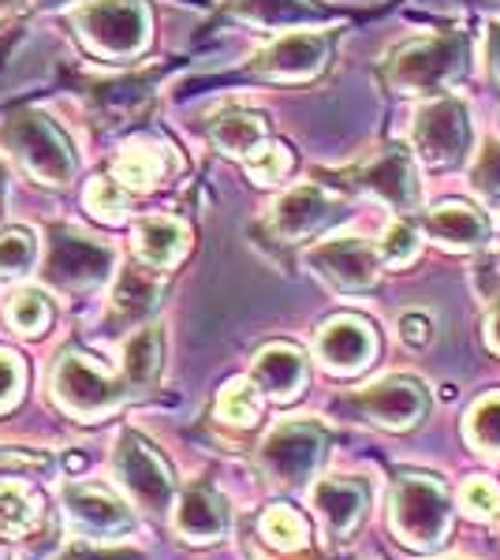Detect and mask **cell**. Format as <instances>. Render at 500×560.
I'll use <instances>...</instances> for the list:
<instances>
[{
    "label": "cell",
    "instance_id": "cell-1",
    "mask_svg": "<svg viewBox=\"0 0 500 560\" xmlns=\"http://www.w3.org/2000/svg\"><path fill=\"white\" fill-rule=\"evenodd\" d=\"M393 535L411 549H438L452 530V501L444 486L430 475H404L393 490L388 509Z\"/></svg>",
    "mask_w": 500,
    "mask_h": 560
},
{
    "label": "cell",
    "instance_id": "cell-2",
    "mask_svg": "<svg viewBox=\"0 0 500 560\" xmlns=\"http://www.w3.org/2000/svg\"><path fill=\"white\" fill-rule=\"evenodd\" d=\"M467 34L452 31L441 38H415L388 57L385 79L399 94H433L467 68Z\"/></svg>",
    "mask_w": 500,
    "mask_h": 560
},
{
    "label": "cell",
    "instance_id": "cell-3",
    "mask_svg": "<svg viewBox=\"0 0 500 560\" xmlns=\"http://www.w3.org/2000/svg\"><path fill=\"white\" fill-rule=\"evenodd\" d=\"M4 142L23 161L26 173L38 176L42 184L60 187L75 173V150L45 113H15L4 124Z\"/></svg>",
    "mask_w": 500,
    "mask_h": 560
},
{
    "label": "cell",
    "instance_id": "cell-4",
    "mask_svg": "<svg viewBox=\"0 0 500 560\" xmlns=\"http://www.w3.org/2000/svg\"><path fill=\"white\" fill-rule=\"evenodd\" d=\"M75 23L90 49L105 57H135L150 38V15L142 0H86L75 8Z\"/></svg>",
    "mask_w": 500,
    "mask_h": 560
},
{
    "label": "cell",
    "instance_id": "cell-5",
    "mask_svg": "<svg viewBox=\"0 0 500 560\" xmlns=\"http://www.w3.org/2000/svg\"><path fill=\"white\" fill-rule=\"evenodd\" d=\"M113 273V247L83 236V232L57 229L49 240V258L42 266V277L57 292H86L97 288Z\"/></svg>",
    "mask_w": 500,
    "mask_h": 560
},
{
    "label": "cell",
    "instance_id": "cell-6",
    "mask_svg": "<svg viewBox=\"0 0 500 560\" xmlns=\"http://www.w3.org/2000/svg\"><path fill=\"white\" fill-rule=\"evenodd\" d=\"M322 456H325V430L306 419L280 422L258 448L261 471L277 486H303L314 475V467L322 464Z\"/></svg>",
    "mask_w": 500,
    "mask_h": 560
},
{
    "label": "cell",
    "instance_id": "cell-7",
    "mask_svg": "<svg viewBox=\"0 0 500 560\" xmlns=\"http://www.w3.org/2000/svg\"><path fill=\"white\" fill-rule=\"evenodd\" d=\"M411 142L426 165L433 168L460 165L470 147V116L463 102H456V97H438V102L418 108Z\"/></svg>",
    "mask_w": 500,
    "mask_h": 560
},
{
    "label": "cell",
    "instance_id": "cell-8",
    "mask_svg": "<svg viewBox=\"0 0 500 560\" xmlns=\"http://www.w3.org/2000/svg\"><path fill=\"white\" fill-rule=\"evenodd\" d=\"M53 393H57L63 411L90 419V415L113 411L127 396V382L124 377L116 382V377L102 374L94 363H86V355L68 351L57 363V370H53Z\"/></svg>",
    "mask_w": 500,
    "mask_h": 560
},
{
    "label": "cell",
    "instance_id": "cell-9",
    "mask_svg": "<svg viewBox=\"0 0 500 560\" xmlns=\"http://www.w3.org/2000/svg\"><path fill=\"white\" fill-rule=\"evenodd\" d=\"M113 467L116 478L124 482V490L135 497V504L147 512H165L172 504V475L147 441L139 433H124L116 441V453H113Z\"/></svg>",
    "mask_w": 500,
    "mask_h": 560
},
{
    "label": "cell",
    "instance_id": "cell-10",
    "mask_svg": "<svg viewBox=\"0 0 500 560\" xmlns=\"http://www.w3.org/2000/svg\"><path fill=\"white\" fill-rule=\"evenodd\" d=\"M306 266L340 292H367V288L377 284L381 255L377 247H370L359 236H336L306 250Z\"/></svg>",
    "mask_w": 500,
    "mask_h": 560
},
{
    "label": "cell",
    "instance_id": "cell-11",
    "mask_svg": "<svg viewBox=\"0 0 500 560\" xmlns=\"http://www.w3.org/2000/svg\"><path fill=\"white\" fill-rule=\"evenodd\" d=\"M351 404L362 411V419L377 422L385 430H415L426 419V388L411 382V377H385V382L359 388Z\"/></svg>",
    "mask_w": 500,
    "mask_h": 560
},
{
    "label": "cell",
    "instance_id": "cell-12",
    "mask_svg": "<svg viewBox=\"0 0 500 560\" xmlns=\"http://www.w3.org/2000/svg\"><path fill=\"white\" fill-rule=\"evenodd\" d=\"M325 57H329V38L325 34L295 31L277 38L269 49H261L251 60V71L261 79H311L325 68Z\"/></svg>",
    "mask_w": 500,
    "mask_h": 560
},
{
    "label": "cell",
    "instance_id": "cell-13",
    "mask_svg": "<svg viewBox=\"0 0 500 560\" xmlns=\"http://www.w3.org/2000/svg\"><path fill=\"white\" fill-rule=\"evenodd\" d=\"M314 351L333 374H359V370L374 359L377 337L362 318L344 314V318H333L322 325V332H317V340H314Z\"/></svg>",
    "mask_w": 500,
    "mask_h": 560
},
{
    "label": "cell",
    "instance_id": "cell-14",
    "mask_svg": "<svg viewBox=\"0 0 500 560\" xmlns=\"http://www.w3.org/2000/svg\"><path fill=\"white\" fill-rule=\"evenodd\" d=\"M314 512L333 538H351L370 504V486L362 478H322L311 490Z\"/></svg>",
    "mask_w": 500,
    "mask_h": 560
},
{
    "label": "cell",
    "instance_id": "cell-15",
    "mask_svg": "<svg viewBox=\"0 0 500 560\" xmlns=\"http://www.w3.org/2000/svg\"><path fill=\"white\" fill-rule=\"evenodd\" d=\"M63 509H68V516L75 520L83 530H90V535L108 538V535H124V530H131V512H127L113 493L102 490V486H94V482L63 486Z\"/></svg>",
    "mask_w": 500,
    "mask_h": 560
},
{
    "label": "cell",
    "instance_id": "cell-16",
    "mask_svg": "<svg viewBox=\"0 0 500 560\" xmlns=\"http://www.w3.org/2000/svg\"><path fill=\"white\" fill-rule=\"evenodd\" d=\"M359 184L377 198H385L393 210H415L418 187H415V168L407 147H388L377 161H370L359 173Z\"/></svg>",
    "mask_w": 500,
    "mask_h": 560
},
{
    "label": "cell",
    "instance_id": "cell-17",
    "mask_svg": "<svg viewBox=\"0 0 500 560\" xmlns=\"http://www.w3.org/2000/svg\"><path fill=\"white\" fill-rule=\"evenodd\" d=\"M329 217H333V198L317 184H303V187H292V191L272 206V229H277L280 240L295 243L322 229Z\"/></svg>",
    "mask_w": 500,
    "mask_h": 560
},
{
    "label": "cell",
    "instance_id": "cell-18",
    "mask_svg": "<svg viewBox=\"0 0 500 560\" xmlns=\"http://www.w3.org/2000/svg\"><path fill=\"white\" fill-rule=\"evenodd\" d=\"M176 530L187 541H217L229 535V504L209 486H187L176 504Z\"/></svg>",
    "mask_w": 500,
    "mask_h": 560
},
{
    "label": "cell",
    "instance_id": "cell-19",
    "mask_svg": "<svg viewBox=\"0 0 500 560\" xmlns=\"http://www.w3.org/2000/svg\"><path fill=\"white\" fill-rule=\"evenodd\" d=\"M254 385L272 400H295L306 385V359L292 345H269L254 359Z\"/></svg>",
    "mask_w": 500,
    "mask_h": 560
},
{
    "label": "cell",
    "instance_id": "cell-20",
    "mask_svg": "<svg viewBox=\"0 0 500 560\" xmlns=\"http://www.w3.org/2000/svg\"><path fill=\"white\" fill-rule=\"evenodd\" d=\"M426 232L449 250H475L489 240V221L467 202H441L426 217Z\"/></svg>",
    "mask_w": 500,
    "mask_h": 560
},
{
    "label": "cell",
    "instance_id": "cell-21",
    "mask_svg": "<svg viewBox=\"0 0 500 560\" xmlns=\"http://www.w3.org/2000/svg\"><path fill=\"white\" fill-rule=\"evenodd\" d=\"M135 247H139L142 261H150L153 269H168L187 255L190 247V229L176 217H147L135 229Z\"/></svg>",
    "mask_w": 500,
    "mask_h": 560
},
{
    "label": "cell",
    "instance_id": "cell-22",
    "mask_svg": "<svg viewBox=\"0 0 500 560\" xmlns=\"http://www.w3.org/2000/svg\"><path fill=\"white\" fill-rule=\"evenodd\" d=\"M209 139L229 158H251L261 147V139H266V124L254 113H224L209 124Z\"/></svg>",
    "mask_w": 500,
    "mask_h": 560
},
{
    "label": "cell",
    "instance_id": "cell-23",
    "mask_svg": "<svg viewBox=\"0 0 500 560\" xmlns=\"http://www.w3.org/2000/svg\"><path fill=\"white\" fill-rule=\"evenodd\" d=\"M113 176L120 179L127 191H150L165 176V158H161V150L135 142V147H124V153L116 158Z\"/></svg>",
    "mask_w": 500,
    "mask_h": 560
},
{
    "label": "cell",
    "instance_id": "cell-24",
    "mask_svg": "<svg viewBox=\"0 0 500 560\" xmlns=\"http://www.w3.org/2000/svg\"><path fill=\"white\" fill-rule=\"evenodd\" d=\"M161 329H139L135 337L124 340V382L127 388H142L150 382L153 374H158L161 366Z\"/></svg>",
    "mask_w": 500,
    "mask_h": 560
},
{
    "label": "cell",
    "instance_id": "cell-25",
    "mask_svg": "<svg viewBox=\"0 0 500 560\" xmlns=\"http://www.w3.org/2000/svg\"><path fill=\"white\" fill-rule=\"evenodd\" d=\"M161 295V273L150 266H131L120 273V284L113 292V303L120 314H139Z\"/></svg>",
    "mask_w": 500,
    "mask_h": 560
},
{
    "label": "cell",
    "instance_id": "cell-26",
    "mask_svg": "<svg viewBox=\"0 0 500 560\" xmlns=\"http://www.w3.org/2000/svg\"><path fill=\"white\" fill-rule=\"evenodd\" d=\"M463 433H467V441L478 453H500V393L481 396L475 408L467 411Z\"/></svg>",
    "mask_w": 500,
    "mask_h": 560
},
{
    "label": "cell",
    "instance_id": "cell-27",
    "mask_svg": "<svg viewBox=\"0 0 500 560\" xmlns=\"http://www.w3.org/2000/svg\"><path fill=\"white\" fill-rule=\"evenodd\" d=\"M232 8L247 20L258 23H299V20H317V8L306 0H232Z\"/></svg>",
    "mask_w": 500,
    "mask_h": 560
},
{
    "label": "cell",
    "instance_id": "cell-28",
    "mask_svg": "<svg viewBox=\"0 0 500 560\" xmlns=\"http://www.w3.org/2000/svg\"><path fill=\"white\" fill-rule=\"evenodd\" d=\"M261 538L269 541V546L284 549V553H292V549H303L306 546V523L299 516L295 509H284V504H277V509H269L266 516H261Z\"/></svg>",
    "mask_w": 500,
    "mask_h": 560
},
{
    "label": "cell",
    "instance_id": "cell-29",
    "mask_svg": "<svg viewBox=\"0 0 500 560\" xmlns=\"http://www.w3.org/2000/svg\"><path fill=\"white\" fill-rule=\"evenodd\" d=\"M83 202H86V210L94 217L116 224V221H124V217H127V202H131V198H127V187L116 176H94L86 184Z\"/></svg>",
    "mask_w": 500,
    "mask_h": 560
},
{
    "label": "cell",
    "instance_id": "cell-30",
    "mask_svg": "<svg viewBox=\"0 0 500 560\" xmlns=\"http://www.w3.org/2000/svg\"><path fill=\"white\" fill-rule=\"evenodd\" d=\"M217 415L232 427H254L261 415V400H258V385L251 382H232L217 400Z\"/></svg>",
    "mask_w": 500,
    "mask_h": 560
},
{
    "label": "cell",
    "instance_id": "cell-31",
    "mask_svg": "<svg viewBox=\"0 0 500 560\" xmlns=\"http://www.w3.org/2000/svg\"><path fill=\"white\" fill-rule=\"evenodd\" d=\"M34 258H38V243H34L31 232H23V229L0 232V277L31 273Z\"/></svg>",
    "mask_w": 500,
    "mask_h": 560
},
{
    "label": "cell",
    "instance_id": "cell-32",
    "mask_svg": "<svg viewBox=\"0 0 500 560\" xmlns=\"http://www.w3.org/2000/svg\"><path fill=\"white\" fill-rule=\"evenodd\" d=\"M49 318H53V311H49V303H45V295L31 292V288L20 295H12V303H8V322H12L20 332H26V337L49 329Z\"/></svg>",
    "mask_w": 500,
    "mask_h": 560
},
{
    "label": "cell",
    "instance_id": "cell-33",
    "mask_svg": "<svg viewBox=\"0 0 500 560\" xmlns=\"http://www.w3.org/2000/svg\"><path fill=\"white\" fill-rule=\"evenodd\" d=\"M34 516H38V512H34V501L20 482L0 486V530L23 535V530L34 527Z\"/></svg>",
    "mask_w": 500,
    "mask_h": 560
},
{
    "label": "cell",
    "instance_id": "cell-34",
    "mask_svg": "<svg viewBox=\"0 0 500 560\" xmlns=\"http://www.w3.org/2000/svg\"><path fill=\"white\" fill-rule=\"evenodd\" d=\"M377 255L385 266H407L418 255V229L411 221H393L377 243Z\"/></svg>",
    "mask_w": 500,
    "mask_h": 560
},
{
    "label": "cell",
    "instance_id": "cell-35",
    "mask_svg": "<svg viewBox=\"0 0 500 560\" xmlns=\"http://www.w3.org/2000/svg\"><path fill=\"white\" fill-rule=\"evenodd\" d=\"M460 504L467 516L475 520H493L500 512V486L493 478H467L460 490Z\"/></svg>",
    "mask_w": 500,
    "mask_h": 560
},
{
    "label": "cell",
    "instance_id": "cell-36",
    "mask_svg": "<svg viewBox=\"0 0 500 560\" xmlns=\"http://www.w3.org/2000/svg\"><path fill=\"white\" fill-rule=\"evenodd\" d=\"M288 168H292V153L284 147H258L247 158V173L254 184H280V179L288 176Z\"/></svg>",
    "mask_w": 500,
    "mask_h": 560
},
{
    "label": "cell",
    "instance_id": "cell-37",
    "mask_svg": "<svg viewBox=\"0 0 500 560\" xmlns=\"http://www.w3.org/2000/svg\"><path fill=\"white\" fill-rule=\"evenodd\" d=\"M470 184L481 195H500V142L489 139L481 147L478 161H475V173H470Z\"/></svg>",
    "mask_w": 500,
    "mask_h": 560
},
{
    "label": "cell",
    "instance_id": "cell-38",
    "mask_svg": "<svg viewBox=\"0 0 500 560\" xmlns=\"http://www.w3.org/2000/svg\"><path fill=\"white\" fill-rule=\"evenodd\" d=\"M20 388H23V363L15 355H4V351H0V408L15 404Z\"/></svg>",
    "mask_w": 500,
    "mask_h": 560
},
{
    "label": "cell",
    "instance_id": "cell-39",
    "mask_svg": "<svg viewBox=\"0 0 500 560\" xmlns=\"http://www.w3.org/2000/svg\"><path fill=\"white\" fill-rule=\"evenodd\" d=\"M399 340L411 348H426L433 340V322L426 318L422 311L404 314V318H399Z\"/></svg>",
    "mask_w": 500,
    "mask_h": 560
},
{
    "label": "cell",
    "instance_id": "cell-40",
    "mask_svg": "<svg viewBox=\"0 0 500 560\" xmlns=\"http://www.w3.org/2000/svg\"><path fill=\"white\" fill-rule=\"evenodd\" d=\"M60 560H142V553H131V549H94V546H75L68 549Z\"/></svg>",
    "mask_w": 500,
    "mask_h": 560
},
{
    "label": "cell",
    "instance_id": "cell-41",
    "mask_svg": "<svg viewBox=\"0 0 500 560\" xmlns=\"http://www.w3.org/2000/svg\"><path fill=\"white\" fill-rule=\"evenodd\" d=\"M0 467H45V456L12 453V448H0Z\"/></svg>",
    "mask_w": 500,
    "mask_h": 560
},
{
    "label": "cell",
    "instance_id": "cell-42",
    "mask_svg": "<svg viewBox=\"0 0 500 560\" xmlns=\"http://www.w3.org/2000/svg\"><path fill=\"white\" fill-rule=\"evenodd\" d=\"M486 345H489V351H497L500 355V303L489 311V318H486Z\"/></svg>",
    "mask_w": 500,
    "mask_h": 560
},
{
    "label": "cell",
    "instance_id": "cell-43",
    "mask_svg": "<svg viewBox=\"0 0 500 560\" xmlns=\"http://www.w3.org/2000/svg\"><path fill=\"white\" fill-rule=\"evenodd\" d=\"M489 42H493V75L500 79V26H493V34H489Z\"/></svg>",
    "mask_w": 500,
    "mask_h": 560
},
{
    "label": "cell",
    "instance_id": "cell-44",
    "mask_svg": "<svg viewBox=\"0 0 500 560\" xmlns=\"http://www.w3.org/2000/svg\"><path fill=\"white\" fill-rule=\"evenodd\" d=\"M15 4H20V0H0V15H4L8 8H15Z\"/></svg>",
    "mask_w": 500,
    "mask_h": 560
},
{
    "label": "cell",
    "instance_id": "cell-45",
    "mask_svg": "<svg viewBox=\"0 0 500 560\" xmlns=\"http://www.w3.org/2000/svg\"><path fill=\"white\" fill-rule=\"evenodd\" d=\"M0 195H4V168H0Z\"/></svg>",
    "mask_w": 500,
    "mask_h": 560
},
{
    "label": "cell",
    "instance_id": "cell-46",
    "mask_svg": "<svg viewBox=\"0 0 500 560\" xmlns=\"http://www.w3.org/2000/svg\"><path fill=\"white\" fill-rule=\"evenodd\" d=\"M489 4H500V0H489Z\"/></svg>",
    "mask_w": 500,
    "mask_h": 560
}]
</instances>
